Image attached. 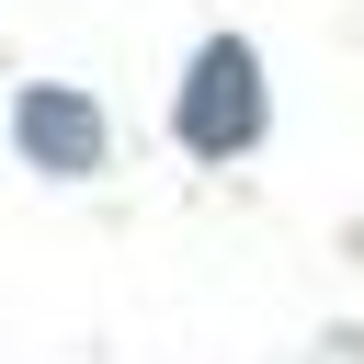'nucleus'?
I'll list each match as a JSON object with an SVG mask.
<instances>
[{"instance_id":"1","label":"nucleus","mask_w":364,"mask_h":364,"mask_svg":"<svg viewBox=\"0 0 364 364\" xmlns=\"http://www.w3.org/2000/svg\"><path fill=\"white\" fill-rule=\"evenodd\" d=\"M171 136H182L193 159H250V148H262V57H250L239 34L193 46V68H182V91H171Z\"/></svg>"},{"instance_id":"2","label":"nucleus","mask_w":364,"mask_h":364,"mask_svg":"<svg viewBox=\"0 0 364 364\" xmlns=\"http://www.w3.org/2000/svg\"><path fill=\"white\" fill-rule=\"evenodd\" d=\"M11 148H23L34 171L80 182V171H102V159H114V125H102V102H91V91H57V80H34V91L11 102Z\"/></svg>"}]
</instances>
